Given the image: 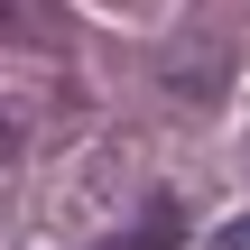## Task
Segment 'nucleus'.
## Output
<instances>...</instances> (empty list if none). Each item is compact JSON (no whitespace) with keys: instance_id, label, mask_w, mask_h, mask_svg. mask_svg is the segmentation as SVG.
Masks as SVG:
<instances>
[{"instance_id":"nucleus-1","label":"nucleus","mask_w":250,"mask_h":250,"mask_svg":"<svg viewBox=\"0 0 250 250\" xmlns=\"http://www.w3.org/2000/svg\"><path fill=\"white\" fill-rule=\"evenodd\" d=\"M158 83H167V102L213 111V102L232 93V46H223V37H176V46L158 56Z\"/></svg>"},{"instance_id":"nucleus-2","label":"nucleus","mask_w":250,"mask_h":250,"mask_svg":"<svg viewBox=\"0 0 250 250\" xmlns=\"http://www.w3.org/2000/svg\"><path fill=\"white\" fill-rule=\"evenodd\" d=\"M0 46L65 56V46H74V19H65V0H0Z\"/></svg>"},{"instance_id":"nucleus-3","label":"nucleus","mask_w":250,"mask_h":250,"mask_svg":"<svg viewBox=\"0 0 250 250\" xmlns=\"http://www.w3.org/2000/svg\"><path fill=\"white\" fill-rule=\"evenodd\" d=\"M102 250H186V213H176V204L158 195V204H148V213H139V223H130L121 241H102Z\"/></svg>"},{"instance_id":"nucleus-4","label":"nucleus","mask_w":250,"mask_h":250,"mask_svg":"<svg viewBox=\"0 0 250 250\" xmlns=\"http://www.w3.org/2000/svg\"><path fill=\"white\" fill-rule=\"evenodd\" d=\"M28 139H37V111H28V102H0V167H9Z\"/></svg>"},{"instance_id":"nucleus-5","label":"nucleus","mask_w":250,"mask_h":250,"mask_svg":"<svg viewBox=\"0 0 250 250\" xmlns=\"http://www.w3.org/2000/svg\"><path fill=\"white\" fill-rule=\"evenodd\" d=\"M204 250H250V213H232L223 232H204Z\"/></svg>"}]
</instances>
